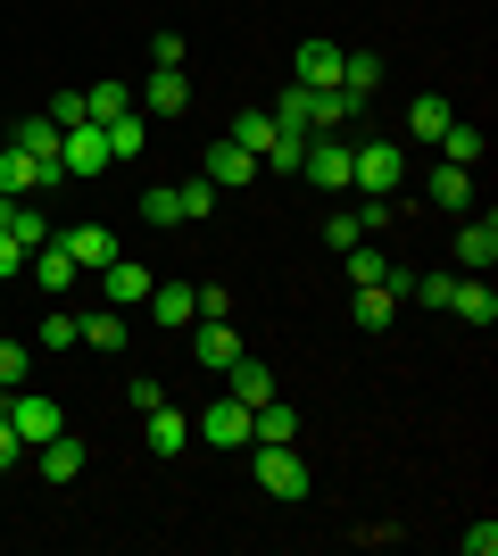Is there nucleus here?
<instances>
[{"instance_id": "49530a36", "label": "nucleus", "mask_w": 498, "mask_h": 556, "mask_svg": "<svg viewBox=\"0 0 498 556\" xmlns=\"http://www.w3.org/2000/svg\"><path fill=\"white\" fill-rule=\"evenodd\" d=\"M17 216H25V208H17V191H0V232H17Z\"/></svg>"}, {"instance_id": "423d86ee", "label": "nucleus", "mask_w": 498, "mask_h": 556, "mask_svg": "<svg viewBox=\"0 0 498 556\" xmlns=\"http://www.w3.org/2000/svg\"><path fill=\"white\" fill-rule=\"evenodd\" d=\"M191 357L208 374H225L241 357V332H233V316H191Z\"/></svg>"}, {"instance_id": "7c9ffc66", "label": "nucleus", "mask_w": 498, "mask_h": 556, "mask_svg": "<svg viewBox=\"0 0 498 556\" xmlns=\"http://www.w3.org/2000/svg\"><path fill=\"white\" fill-rule=\"evenodd\" d=\"M440 159H449V166H482V125H457V116H449V134H440Z\"/></svg>"}, {"instance_id": "39448f33", "label": "nucleus", "mask_w": 498, "mask_h": 556, "mask_svg": "<svg viewBox=\"0 0 498 556\" xmlns=\"http://www.w3.org/2000/svg\"><path fill=\"white\" fill-rule=\"evenodd\" d=\"M9 424H17V441H25V448H42L50 432H67V407H59V399H25V391H9Z\"/></svg>"}, {"instance_id": "412c9836", "label": "nucleus", "mask_w": 498, "mask_h": 556, "mask_svg": "<svg viewBox=\"0 0 498 556\" xmlns=\"http://www.w3.org/2000/svg\"><path fill=\"white\" fill-rule=\"evenodd\" d=\"M0 191H42V159H34V150H25V141H0Z\"/></svg>"}, {"instance_id": "f257e3e1", "label": "nucleus", "mask_w": 498, "mask_h": 556, "mask_svg": "<svg viewBox=\"0 0 498 556\" xmlns=\"http://www.w3.org/2000/svg\"><path fill=\"white\" fill-rule=\"evenodd\" d=\"M407 184V141H349V191L357 200H399Z\"/></svg>"}, {"instance_id": "5701e85b", "label": "nucleus", "mask_w": 498, "mask_h": 556, "mask_svg": "<svg viewBox=\"0 0 498 556\" xmlns=\"http://www.w3.org/2000/svg\"><path fill=\"white\" fill-rule=\"evenodd\" d=\"M274 134H283V125H274L266 109H250V116H233V125H225V141H241L250 159H266V150H274ZM258 175H266V166H258Z\"/></svg>"}, {"instance_id": "a18cd8bd", "label": "nucleus", "mask_w": 498, "mask_h": 556, "mask_svg": "<svg viewBox=\"0 0 498 556\" xmlns=\"http://www.w3.org/2000/svg\"><path fill=\"white\" fill-rule=\"evenodd\" d=\"M9 465H25V441H17V424L0 416V473H9Z\"/></svg>"}, {"instance_id": "4c0bfd02", "label": "nucleus", "mask_w": 498, "mask_h": 556, "mask_svg": "<svg viewBox=\"0 0 498 556\" xmlns=\"http://www.w3.org/2000/svg\"><path fill=\"white\" fill-rule=\"evenodd\" d=\"M25 366H34V349H25L17 332H0V382H9V391L25 382Z\"/></svg>"}, {"instance_id": "bb28decb", "label": "nucleus", "mask_w": 498, "mask_h": 556, "mask_svg": "<svg viewBox=\"0 0 498 556\" xmlns=\"http://www.w3.org/2000/svg\"><path fill=\"white\" fill-rule=\"evenodd\" d=\"M341 257H349V282H357V291H382V275H391V257H382L374 241H349Z\"/></svg>"}, {"instance_id": "393cba45", "label": "nucleus", "mask_w": 498, "mask_h": 556, "mask_svg": "<svg viewBox=\"0 0 498 556\" xmlns=\"http://www.w3.org/2000/svg\"><path fill=\"white\" fill-rule=\"evenodd\" d=\"M449 307L465 316V325H482V332L498 325V291H490V282H457V291H449Z\"/></svg>"}, {"instance_id": "c03bdc74", "label": "nucleus", "mask_w": 498, "mask_h": 556, "mask_svg": "<svg viewBox=\"0 0 498 556\" xmlns=\"http://www.w3.org/2000/svg\"><path fill=\"white\" fill-rule=\"evenodd\" d=\"M200 291V316H233V300H225V282H191Z\"/></svg>"}, {"instance_id": "2f4dec72", "label": "nucleus", "mask_w": 498, "mask_h": 556, "mask_svg": "<svg viewBox=\"0 0 498 556\" xmlns=\"http://www.w3.org/2000/svg\"><path fill=\"white\" fill-rule=\"evenodd\" d=\"M374 84H382V59H374V50H349V59H341V92H357V100H366Z\"/></svg>"}, {"instance_id": "4be33fe9", "label": "nucleus", "mask_w": 498, "mask_h": 556, "mask_svg": "<svg viewBox=\"0 0 498 556\" xmlns=\"http://www.w3.org/2000/svg\"><path fill=\"white\" fill-rule=\"evenodd\" d=\"M457 266H498V225L490 216H465V225H457Z\"/></svg>"}, {"instance_id": "6e6552de", "label": "nucleus", "mask_w": 498, "mask_h": 556, "mask_svg": "<svg viewBox=\"0 0 498 556\" xmlns=\"http://www.w3.org/2000/svg\"><path fill=\"white\" fill-rule=\"evenodd\" d=\"M341 59H349L341 42H299V50H291V84H308V92H332V84H341Z\"/></svg>"}, {"instance_id": "a211bd4d", "label": "nucleus", "mask_w": 498, "mask_h": 556, "mask_svg": "<svg viewBox=\"0 0 498 556\" xmlns=\"http://www.w3.org/2000/svg\"><path fill=\"white\" fill-rule=\"evenodd\" d=\"M150 266H133V257H117V266H100V291H108V307H142L150 300Z\"/></svg>"}, {"instance_id": "b1692460", "label": "nucleus", "mask_w": 498, "mask_h": 556, "mask_svg": "<svg viewBox=\"0 0 498 556\" xmlns=\"http://www.w3.org/2000/svg\"><path fill=\"white\" fill-rule=\"evenodd\" d=\"M133 109V84H117V75H100V84H84V116L92 125H108V116Z\"/></svg>"}, {"instance_id": "0eeeda50", "label": "nucleus", "mask_w": 498, "mask_h": 556, "mask_svg": "<svg viewBox=\"0 0 498 556\" xmlns=\"http://www.w3.org/2000/svg\"><path fill=\"white\" fill-rule=\"evenodd\" d=\"M25 275L42 282L50 300H67V291H75V275H84V266H75V257H67V241L50 232V241H34V257H25Z\"/></svg>"}, {"instance_id": "58836bf2", "label": "nucleus", "mask_w": 498, "mask_h": 556, "mask_svg": "<svg viewBox=\"0 0 498 556\" xmlns=\"http://www.w3.org/2000/svg\"><path fill=\"white\" fill-rule=\"evenodd\" d=\"M449 291H457V275H449V266H432V275H416V300H424V307H449Z\"/></svg>"}, {"instance_id": "f704fd0d", "label": "nucleus", "mask_w": 498, "mask_h": 556, "mask_svg": "<svg viewBox=\"0 0 498 556\" xmlns=\"http://www.w3.org/2000/svg\"><path fill=\"white\" fill-rule=\"evenodd\" d=\"M349 316H357L366 332H382L391 316H399V300H391V291H357V300H349Z\"/></svg>"}, {"instance_id": "37998d69", "label": "nucleus", "mask_w": 498, "mask_h": 556, "mask_svg": "<svg viewBox=\"0 0 498 556\" xmlns=\"http://www.w3.org/2000/svg\"><path fill=\"white\" fill-rule=\"evenodd\" d=\"M25 257H34V250H25L17 232H0V282H9V275H25Z\"/></svg>"}, {"instance_id": "ea45409f", "label": "nucleus", "mask_w": 498, "mask_h": 556, "mask_svg": "<svg viewBox=\"0 0 498 556\" xmlns=\"http://www.w3.org/2000/svg\"><path fill=\"white\" fill-rule=\"evenodd\" d=\"M50 125H59V134H67V125H92V116H84V92H59V100H50Z\"/></svg>"}, {"instance_id": "a19ab883", "label": "nucleus", "mask_w": 498, "mask_h": 556, "mask_svg": "<svg viewBox=\"0 0 498 556\" xmlns=\"http://www.w3.org/2000/svg\"><path fill=\"white\" fill-rule=\"evenodd\" d=\"M457 548H465V556H498V523H490V515H482L474 532H457Z\"/></svg>"}, {"instance_id": "a878e982", "label": "nucleus", "mask_w": 498, "mask_h": 556, "mask_svg": "<svg viewBox=\"0 0 498 556\" xmlns=\"http://www.w3.org/2000/svg\"><path fill=\"white\" fill-rule=\"evenodd\" d=\"M449 100H440V92H416V109H407V134H416V141H440V134H449Z\"/></svg>"}, {"instance_id": "9b49d317", "label": "nucleus", "mask_w": 498, "mask_h": 556, "mask_svg": "<svg viewBox=\"0 0 498 556\" xmlns=\"http://www.w3.org/2000/svg\"><path fill=\"white\" fill-rule=\"evenodd\" d=\"M59 241H67V257H75V266H84V275H100V266H117V232H108V225H67V232H59Z\"/></svg>"}, {"instance_id": "e433bc0d", "label": "nucleus", "mask_w": 498, "mask_h": 556, "mask_svg": "<svg viewBox=\"0 0 498 556\" xmlns=\"http://www.w3.org/2000/svg\"><path fill=\"white\" fill-rule=\"evenodd\" d=\"M274 125H291V134H308V84H283V100H274Z\"/></svg>"}, {"instance_id": "cd10ccee", "label": "nucleus", "mask_w": 498, "mask_h": 556, "mask_svg": "<svg viewBox=\"0 0 498 556\" xmlns=\"http://www.w3.org/2000/svg\"><path fill=\"white\" fill-rule=\"evenodd\" d=\"M75 325H84L92 349H125V341H133V332H125V307H92V316H75Z\"/></svg>"}, {"instance_id": "2eb2a0df", "label": "nucleus", "mask_w": 498, "mask_h": 556, "mask_svg": "<svg viewBox=\"0 0 498 556\" xmlns=\"http://www.w3.org/2000/svg\"><path fill=\"white\" fill-rule=\"evenodd\" d=\"M142 424H150V457H183V448H191V416H183V407H166V399H158V407H142Z\"/></svg>"}, {"instance_id": "4468645a", "label": "nucleus", "mask_w": 498, "mask_h": 556, "mask_svg": "<svg viewBox=\"0 0 498 556\" xmlns=\"http://www.w3.org/2000/svg\"><path fill=\"white\" fill-rule=\"evenodd\" d=\"M208 184H216V191H241V184H258V159H250L241 141H225V134H216V141H208Z\"/></svg>"}, {"instance_id": "c85d7f7f", "label": "nucleus", "mask_w": 498, "mask_h": 556, "mask_svg": "<svg viewBox=\"0 0 498 556\" xmlns=\"http://www.w3.org/2000/svg\"><path fill=\"white\" fill-rule=\"evenodd\" d=\"M9 134H17V141H25V150H34L42 166H59V141H67V134H59L50 116H25V125H9Z\"/></svg>"}, {"instance_id": "9d476101", "label": "nucleus", "mask_w": 498, "mask_h": 556, "mask_svg": "<svg viewBox=\"0 0 498 556\" xmlns=\"http://www.w3.org/2000/svg\"><path fill=\"white\" fill-rule=\"evenodd\" d=\"M150 325H166V332H191V316H200V291L191 282H150Z\"/></svg>"}, {"instance_id": "c756f323", "label": "nucleus", "mask_w": 498, "mask_h": 556, "mask_svg": "<svg viewBox=\"0 0 498 556\" xmlns=\"http://www.w3.org/2000/svg\"><path fill=\"white\" fill-rule=\"evenodd\" d=\"M175 208H183V225H208V216H216V184H208V175L175 184Z\"/></svg>"}, {"instance_id": "473e14b6", "label": "nucleus", "mask_w": 498, "mask_h": 556, "mask_svg": "<svg viewBox=\"0 0 498 556\" xmlns=\"http://www.w3.org/2000/svg\"><path fill=\"white\" fill-rule=\"evenodd\" d=\"M299 159H308V134H291V125H283V134H274V150H266V175H299Z\"/></svg>"}, {"instance_id": "aec40b11", "label": "nucleus", "mask_w": 498, "mask_h": 556, "mask_svg": "<svg viewBox=\"0 0 498 556\" xmlns=\"http://www.w3.org/2000/svg\"><path fill=\"white\" fill-rule=\"evenodd\" d=\"M100 134H108V166H125V159H142V150H150V116L125 109V116H108Z\"/></svg>"}, {"instance_id": "09e8293b", "label": "nucleus", "mask_w": 498, "mask_h": 556, "mask_svg": "<svg viewBox=\"0 0 498 556\" xmlns=\"http://www.w3.org/2000/svg\"><path fill=\"white\" fill-rule=\"evenodd\" d=\"M0 141H9V116H0Z\"/></svg>"}, {"instance_id": "7ed1b4c3", "label": "nucleus", "mask_w": 498, "mask_h": 556, "mask_svg": "<svg viewBox=\"0 0 498 556\" xmlns=\"http://www.w3.org/2000/svg\"><path fill=\"white\" fill-rule=\"evenodd\" d=\"M191 441H208V448H225V457H233V448H250V407H241L233 391H225V399H208V416L191 424Z\"/></svg>"}, {"instance_id": "f3484780", "label": "nucleus", "mask_w": 498, "mask_h": 556, "mask_svg": "<svg viewBox=\"0 0 498 556\" xmlns=\"http://www.w3.org/2000/svg\"><path fill=\"white\" fill-rule=\"evenodd\" d=\"M225 391H233L241 407H266V399H274V366H258V357L241 349L233 366H225Z\"/></svg>"}, {"instance_id": "1a4fd4ad", "label": "nucleus", "mask_w": 498, "mask_h": 556, "mask_svg": "<svg viewBox=\"0 0 498 556\" xmlns=\"http://www.w3.org/2000/svg\"><path fill=\"white\" fill-rule=\"evenodd\" d=\"M133 109H142V116H183V109H191L183 67H150V84L133 92Z\"/></svg>"}, {"instance_id": "f8f14e48", "label": "nucleus", "mask_w": 498, "mask_h": 556, "mask_svg": "<svg viewBox=\"0 0 498 556\" xmlns=\"http://www.w3.org/2000/svg\"><path fill=\"white\" fill-rule=\"evenodd\" d=\"M59 166H67V175H108V134H100V125H67Z\"/></svg>"}, {"instance_id": "79ce46f5", "label": "nucleus", "mask_w": 498, "mask_h": 556, "mask_svg": "<svg viewBox=\"0 0 498 556\" xmlns=\"http://www.w3.org/2000/svg\"><path fill=\"white\" fill-rule=\"evenodd\" d=\"M324 241H332V250H349V241H366V225H357V208H341V216H332V225H324Z\"/></svg>"}, {"instance_id": "72a5a7b5", "label": "nucleus", "mask_w": 498, "mask_h": 556, "mask_svg": "<svg viewBox=\"0 0 498 556\" xmlns=\"http://www.w3.org/2000/svg\"><path fill=\"white\" fill-rule=\"evenodd\" d=\"M133 208H142V225H158V232H166V225H183V208H175V184H150Z\"/></svg>"}, {"instance_id": "f03ea898", "label": "nucleus", "mask_w": 498, "mask_h": 556, "mask_svg": "<svg viewBox=\"0 0 498 556\" xmlns=\"http://www.w3.org/2000/svg\"><path fill=\"white\" fill-rule=\"evenodd\" d=\"M250 473H258V490H266V498H283V507H299V498L316 490L308 457H299L291 441H274V448H250Z\"/></svg>"}, {"instance_id": "6ab92c4d", "label": "nucleus", "mask_w": 498, "mask_h": 556, "mask_svg": "<svg viewBox=\"0 0 498 556\" xmlns=\"http://www.w3.org/2000/svg\"><path fill=\"white\" fill-rule=\"evenodd\" d=\"M34 473H42V482H75V473H84V441H75V432H50V441L34 448Z\"/></svg>"}, {"instance_id": "dca6fc26", "label": "nucleus", "mask_w": 498, "mask_h": 556, "mask_svg": "<svg viewBox=\"0 0 498 556\" xmlns=\"http://www.w3.org/2000/svg\"><path fill=\"white\" fill-rule=\"evenodd\" d=\"M424 200H432V208H449V216H465V208H474V166L440 159V166H432V184H424Z\"/></svg>"}, {"instance_id": "de8ad7c7", "label": "nucleus", "mask_w": 498, "mask_h": 556, "mask_svg": "<svg viewBox=\"0 0 498 556\" xmlns=\"http://www.w3.org/2000/svg\"><path fill=\"white\" fill-rule=\"evenodd\" d=\"M0 416H9V382H0Z\"/></svg>"}, {"instance_id": "ddd939ff", "label": "nucleus", "mask_w": 498, "mask_h": 556, "mask_svg": "<svg viewBox=\"0 0 498 556\" xmlns=\"http://www.w3.org/2000/svg\"><path fill=\"white\" fill-rule=\"evenodd\" d=\"M357 116H366V100L341 92V84H332V92H308V134H349Z\"/></svg>"}, {"instance_id": "c9c22d12", "label": "nucleus", "mask_w": 498, "mask_h": 556, "mask_svg": "<svg viewBox=\"0 0 498 556\" xmlns=\"http://www.w3.org/2000/svg\"><path fill=\"white\" fill-rule=\"evenodd\" d=\"M34 341H42V349H75V341H84V325H75L67 307H50L42 325H34Z\"/></svg>"}, {"instance_id": "8fccbe9b", "label": "nucleus", "mask_w": 498, "mask_h": 556, "mask_svg": "<svg viewBox=\"0 0 498 556\" xmlns=\"http://www.w3.org/2000/svg\"><path fill=\"white\" fill-rule=\"evenodd\" d=\"M0 332H9V325H0Z\"/></svg>"}, {"instance_id": "20e7f679", "label": "nucleus", "mask_w": 498, "mask_h": 556, "mask_svg": "<svg viewBox=\"0 0 498 556\" xmlns=\"http://www.w3.org/2000/svg\"><path fill=\"white\" fill-rule=\"evenodd\" d=\"M299 175H308L316 191H349V141H341V134H308V159H299Z\"/></svg>"}]
</instances>
